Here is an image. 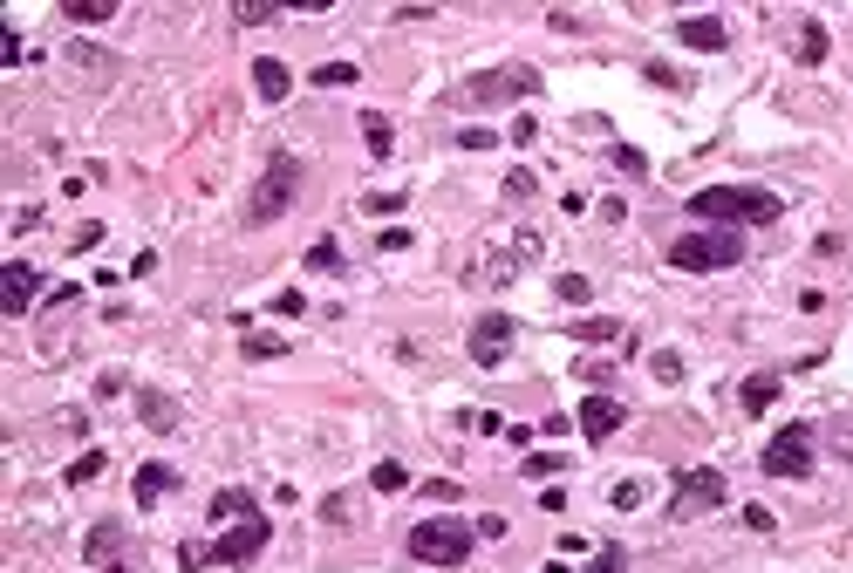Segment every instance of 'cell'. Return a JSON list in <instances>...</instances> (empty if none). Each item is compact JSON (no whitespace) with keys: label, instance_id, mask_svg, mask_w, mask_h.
<instances>
[{"label":"cell","instance_id":"cell-1","mask_svg":"<svg viewBox=\"0 0 853 573\" xmlns=\"http://www.w3.org/2000/svg\"><path fill=\"white\" fill-rule=\"evenodd\" d=\"M785 212L778 191H758V185H710V191H690V219L703 226H772Z\"/></svg>","mask_w":853,"mask_h":573},{"label":"cell","instance_id":"cell-2","mask_svg":"<svg viewBox=\"0 0 853 573\" xmlns=\"http://www.w3.org/2000/svg\"><path fill=\"white\" fill-rule=\"evenodd\" d=\"M737 260H744V232H731V226L669 239V267L676 273H724V267H737Z\"/></svg>","mask_w":853,"mask_h":573},{"label":"cell","instance_id":"cell-3","mask_svg":"<svg viewBox=\"0 0 853 573\" xmlns=\"http://www.w3.org/2000/svg\"><path fill=\"white\" fill-rule=\"evenodd\" d=\"M471 546H478V526H465V519H417L410 526V560H424V567H465Z\"/></svg>","mask_w":853,"mask_h":573},{"label":"cell","instance_id":"cell-4","mask_svg":"<svg viewBox=\"0 0 853 573\" xmlns=\"http://www.w3.org/2000/svg\"><path fill=\"white\" fill-rule=\"evenodd\" d=\"M294 198H301V157L273 151V164L260 171V185H253V198H246V226H273Z\"/></svg>","mask_w":853,"mask_h":573},{"label":"cell","instance_id":"cell-5","mask_svg":"<svg viewBox=\"0 0 853 573\" xmlns=\"http://www.w3.org/2000/svg\"><path fill=\"white\" fill-rule=\"evenodd\" d=\"M540 76L533 69H485V76H471L465 89H451L444 103L451 110H499V103H519V96H533Z\"/></svg>","mask_w":853,"mask_h":573},{"label":"cell","instance_id":"cell-6","mask_svg":"<svg viewBox=\"0 0 853 573\" xmlns=\"http://www.w3.org/2000/svg\"><path fill=\"white\" fill-rule=\"evenodd\" d=\"M731 498V478L717 464H683L676 485H669V519H697V512H717Z\"/></svg>","mask_w":853,"mask_h":573},{"label":"cell","instance_id":"cell-7","mask_svg":"<svg viewBox=\"0 0 853 573\" xmlns=\"http://www.w3.org/2000/svg\"><path fill=\"white\" fill-rule=\"evenodd\" d=\"M267 539H273V519L253 512V519H239V526H226V533L212 539L205 560H212V567H253V560L267 553Z\"/></svg>","mask_w":853,"mask_h":573},{"label":"cell","instance_id":"cell-8","mask_svg":"<svg viewBox=\"0 0 853 573\" xmlns=\"http://www.w3.org/2000/svg\"><path fill=\"white\" fill-rule=\"evenodd\" d=\"M758 464H765V478H806L813 471V423H785Z\"/></svg>","mask_w":853,"mask_h":573},{"label":"cell","instance_id":"cell-9","mask_svg":"<svg viewBox=\"0 0 853 573\" xmlns=\"http://www.w3.org/2000/svg\"><path fill=\"white\" fill-rule=\"evenodd\" d=\"M512 335H519V328H512V314H499V307H492V314H478V321H471V362H478V369H499L505 355H512Z\"/></svg>","mask_w":853,"mask_h":573},{"label":"cell","instance_id":"cell-10","mask_svg":"<svg viewBox=\"0 0 853 573\" xmlns=\"http://www.w3.org/2000/svg\"><path fill=\"white\" fill-rule=\"evenodd\" d=\"M35 294H41V273L28 267V260H7V267H0V314H7V321H21V314L35 307Z\"/></svg>","mask_w":853,"mask_h":573},{"label":"cell","instance_id":"cell-11","mask_svg":"<svg viewBox=\"0 0 853 573\" xmlns=\"http://www.w3.org/2000/svg\"><path fill=\"white\" fill-rule=\"evenodd\" d=\"M574 423H581V437H587V444H608L621 423H628V403H621V396H601V389H594V396L581 403V417H574Z\"/></svg>","mask_w":853,"mask_h":573},{"label":"cell","instance_id":"cell-12","mask_svg":"<svg viewBox=\"0 0 853 573\" xmlns=\"http://www.w3.org/2000/svg\"><path fill=\"white\" fill-rule=\"evenodd\" d=\"M676 41L697 48V55H717V48L731 41V21H724V14H683V21H676Z\"/></svg>","mask_w":853,"mask_h":573},{"label":"cell","instance_id":"cell-13","mask_svg":"<svg viewBox=\"0 0 853 573\" xmlns=\"http://www.w3.org/2000/svg\"><path fill=\"white\" fill-rule=\"evenodd\" d=\"M178 485V471L171 464H137V478H130V498H137V512H151L157 498Z\"/></svg>","mask_w":853,"mask_h":573},{"label":"cell","instance_id":"cell-14","mask_svg":"<svg viewBox=\"0 0 853 573\" xmlns=\"http://www.w3.org/2000/svg\"><path fill=\"white\" fill-rule=\"evenodd\" d=\"M253 89H260V103H280V96L294 89V76H287V62H273V55H260V62H253Z\"/></svg>","mask_w":853,"mask_h":573},{"label":"cell","instance_id":"cell-15","mask_svg":"<svg viewBox=\"0 0 853 573\" xmlns=\"http://www.w3.org/2000/svg\"><path fill=\"white\" fill-rule=\"evenodd\" d=\"M737 403H744L751 417H765V410L778 403V376H772V369H758V376H744V389H737Z\"/></svg>","mask_w":853,"mask_h":573},{"label":"cell","instance_id":"cell-16","mask_svg":"<svg viewBox=\"0 0 853 573\" xmlns=\"http://www.w3.org/2000/svg\"><path fill=\"white\" fill-rule=\"evenodd\" d=\"M137 417H144V430H171L178 423V403L164 389H137Z\"/></svg>","mask_w":853,"mask_h":573},{"label":"cell","instance_id":"cell-17","mask_svg":"<svg viewBox=\"0 0 853 573\" xmlns=\"http://www.w3.org/2000/svg\"><path fill=\"white\" fill-rule=\"evenodd\" d=\"M62 21L69 28H103V21H117V0H62Z\"/></svg>","mask_w":853,"mask_h":573},{"label":"cell","instance_id":"cell-18","mask_svg":"<svg viewBox=\"0 0 853 573\" xmlns=\"http://www.w3.org/2000/svg\"><path fill=\"white\" fill-rule=\"evenodd\" d=\"M123 546V526L117 519H103V526H89V539H82V553H89V567H103V560H117Z\"/></svg>","mask_w":853,"mask_h":573},{"label":"cell","instance_id":"cell-19","mask_svg":"<svg viewBox=\"0 0 853 573\" xmlns=\"http://www.w3.org/2000/svg\"><path fill=\"white\" fill-rule=\"evenodd\" d=\"M253 512H260V505H253V492H212V519H219V526H239V519H253Z\"/></svg>","mask_w":853,"mask_h":573},{"label":"cell","instance_id":"cell-20","mask_svg":"<svg viewBox=\"0 0 853 573\" xmlns=\"http://www.w3.org/2000/svg\"><path fill=\"white\" fill-rule=\"evenodd\" d=\"M792 55L813 69V62H826V28L819 21H799V41H792Z\"/></svg>","mask_w":853,"mask_h":573},{"label":"cell","instance_id":"cell-21","mask_svg":"<svg viewBox=\"0 0 853 573\" xmlns=\"http://www.w3.org/2000/svg\"><path fill=\"white\" fill-rule=\"evenodd\" d=\"M362 137H369V157H389V151H396V130H389V116H376V110L362 116Z\"/></svg>","mask_w":853,"mask_h":573},{"label":"cell","instance_id":"cell-22","mask_svg":"<svg viewBox=\"0 0 853 573\" xmlns=\"http://www.w3.org/2000/svg\"><path fill=\"white\" fill-rule=\"evenodd\" d=\"M369 485H376V492H383V498H389V492H410V471H403V464H396V458H383V464H376V471H369Z\"/></svg>","mask_w":853,"mask_h":573},{"label":"cell","instance_id":"cell-23","mask_svg":"<svg viewBox=\"0 0 853 573\" xmlns=\"http://www.w3.org/2000/svg\"><path fill=\"white\" fill-rule=\"evenodd\" d=\"M567 335H574V342H621V321H594V314H587V321H574Z\"/></svg>","mask_w":853,"mask_h":573},{"label":"cell","instance_id":"cell-24","mask_svg":"<svg viewBox=\"0 0 853 573\" xmlns=\"http://www.w3.org/2000/svg\"><path fill=\"white\" fill-rule=\"evenodd\" d=\"M308 82H314V89H349V82H355V62H321Z\"/></svg>","mask_w":853,"mask_h":573},{"label":"cell","instance_id":"cell-25","mask_svg":"<svg viewBox=\"0 0 853 573\" xmlns=\"http://www.w3.org/2000/svg\"><path fill=\"white\" fill-rule=\"evenodd\" d=\"M239 355H246V362H273V355H287V342H280V335H246Z\"/></svg>","mask_w":853,"mask_h":573},{"label":"cell","instance_id":"cell-26","mask_svg":"<svg viewBox=\"0 0 853 573\" xmlns=\"http://www.w3.org/2000/svg\"><path fill=\"white\" fill-rule=\"evenodd\" d=\"M233 21H239V28H260V21H280V7H273V0H239Z\"/></svg>","mask_w":853,"mask_h":573},{"label":"cell","instance_id":"cell-27","mask_svg":"<svg viewBox=\"0 0 853 573\" xmlns=\"http://www.w3.org/2000/svg\"><path fill=\"white\" fill-rule=\"evenodd\" d=\"M308 267L314 273H342V246H335V239H314V246H308Z\"/></svg>","mask_w":853,"mask_h":573},{"label":"cell","instance_id":"cell-28","mask_svg":"<svg viewBox=\"0 0 853 573\" xmlns=\"http://www.w3.org/2000/svg\"><path fill=\"white\" fill-rule=\"evenodd\" d=\"M103 464H110L103 451H82V458L69 464V485H96V478H103Z\"/></svg>","mask_w":853,"mask_h":573},{"label":"cell","instance_id":"cell-29","mask_svg":"<svg viewBox=\"0 0 853 573\" xmlns=\"http://www.w3.org/2000/svg\"><path fill=\"white\" fill-rule=\"evenodd\" d=\"M560 464H567V458H560V451H533V458L519 464V471H526V478H553V471H560Z\"/></svg>","mask_w":853,"mask_h":573},{"label":"cell","instance_id":"cell-30","mask_svg":"<svg viewBox=\"0 0 853 573\" xmlns=\"http://www.w3.org/2000/svg\"><path fill=\"white\" fill-rule=\"evenodd\" d=\"M560 301H594V287H587V273H560Z\"/></svg>","mask_w":853,"mask_h":573},{"label":"cell","instance_id":"cell-31","mask_svg":"<svg viewBox=\"0 0 853 573\" xmlns=\"http://www.w3.org/2000/svg\"><path fill=\"white\" fill-rule=\"evenodd\" d=\"M273 314H280V321H294V314H308V294H294V287H287V294H273Z\"/></svg>","mask_w":853,"mask_h":573},{"label":"cell","instance_id":"cell-32","mask_svg":"<svg viewBox=\"0 0 853 573\" xmlns=\"http://www.w3.org/2000/svg\"><path fill=\"white\" fill-rule=\"evenodd\" d=\"M642 498H649V485H642V478H621V485H615V505H621V512H635Z\"/></svg>","mask_w":853,"mask_h":573},{"label":"cell","instance_id":"cell-33","mask_svg":"<svg viewBox=\"0 0 853 573\" xmlns=\"http://www.w3.org/2000/svg\"><path fill=\"white\" fill-rule=\"evenodd\" d=\"M615 164L628 171V178H642V171H649V157L635 151V144H615Z\"/></svg>","mask_w":853,"mask_h":573},{"label":"cell","instance_id":"cell-34","mask_svg":"<svg viewBox=\"0 0 853 573\" xmlns=\"http://www.w3.org/2000/svg\"><path fill=\"white\" fill-rule=\"evenodd\" d=\"M505 144H519V151H526V144H540V123H533V116H519V123L505 130Z\"/></svg>","mask_w":853,"mask_h":573},{"label":"cell","instance_id":"cell-35","mask_svg":"<svg viewBox=\"0 0 853 573\" xmlns=\"http://www.w3.org/2000/svg\"><path fill=\"white\" fill-rule=\"evenodd\" d=\"M656 382H683V355H676V348H662L656 355Z\"/></svg>","mask_w":853,"mask_h":573},{"label":"cell","instance_id":"cell-36","mask_svg":"<svg viewBox=\"0 0 853 573\" xmlns=\"http://www.w3.org/2000/svg\"><path fill=\"white\" fill-rule=\"evenodd\" d=\"M628 567V553H621V546H601V553H594V567L587 573H621Z\"/></svg>","mask_w":853,"mask_h":573},{"label":"cell","instance_id":"cell-37","mask_svg":"<svg viewBox=\"0 0 853 573\" xmlns=\"http://www.w3.org/2000/svg\"><path fill=\"white\" fill-rule=\"evenodd\" d=\"M403 198H410V191H369L362 205H369V212H403Z\"/></svg>","mask_w":853,"mask_h":573},{"label":"cell","instance_id":"cell-38","mask_svg":"<svg viewBox=\"0 0 853 573\" xmlns=\"http://www.w3.org/2000/svg\"><path fill=\"white\" fill-rule=\"evenodd\" d=\"M833 451H840V458L853 464V410H847V417H840V423H833Z\"/></svg>","mask_w":853,"mask_h":573},{"label":"cell","instance_id":"cell-39","mask_svg":"<svg viewBox=\"0 0 853 573\" xmlns=\"http://www.w3.org/2000/svg\"><path fill=\"white\" fill-rule=\"evenodd\" d=\"M424 498H437V505H458V478H430Z\"/></svg>","mask_w":853,"mask_h":573},{"label":"cell","instance_id":"cell-40","mask_svg":"<svg viewBox=\"0 0 853 573\" xmlns=\"http://www.w3.org/2000/svg\"><path fill=\"white\" fill-rule=\"evenodd\" d=\"M321 519H328V526H349V498H342V492L321 498Z\"/></svg>","mask_w":853,"mask_h":573},{"label":"cell","instance_id":"cell-41","mask_svg":"<svg viewBox=\"0 0 853 573\" xmlns=\"http://www.w3.org/2000/svg\"><path fill=\"white\" fill-rule=\"evenodd\" d=\"M533 191H540L533 185V171H512V178H505V198H533Z\"/></svg>","mask_w":853,"mask_h":573},{"label":"cell","instance_id":"cell-42","mask_svg":"<svg viewBox=\"0 0 853 573\" xmlns=\"http://www.w3.org/2000/svg\"><path fill=\"white\" fill-rule=\"evenodd\" d=\"M96 246H103V226H76V246L69 253H96Z\"/></svg>","mask_w":853,"mask_h":573},{"label":"cell","instance_id":"cell-43","mask_svg":"<svg viewBox=\"0 0 853 573\" xmlns=\"http://www.w3.org/2000/svg\"><path fill=\"white\" fill-rule=\"evenodd\" d=\"M744 526H751V533H772L778 519H772V512H765V505H744Z\"/></svg>","mask_w":853,"mask_h":573},{"label":"cell","instance_id":"cell-44","mask_svg":"<svg viewBox=\"0 0 853 573\" xmlns=\"http://www.w3.org/2000/svg\"><path fill=\"white\" fill-rule=\"evenodd\" d=\"M649 82H662V89H690V76H676V69H662V62H649Z\"/></svg>","mask_w":853,"mask_h":573},{"label":"cell","instance_id":"cell-45","mask_svg":"<svg viewBox=\"0 0 853 573\" xmlns=\"http://www.w3.org/2000/svg\"><path fill=\"white\" fill-rule=\"evenodd\" d=\"M69 55H76L82 69H110V55H103V48H82V41H76V48H69Z\"/></svg>","mask_w":853,"mask_h":573},{"label":"cell","instance_id":"cell-46","mask_svg":"<svg viewBox=\"0 0 853 573\" xmlns=\"http://www.w3.org/2000/svg\"><path fill=\"white\" fill-rule=\"evenodd\" d=\"M458 144H465V151H492L499 137H492V130H458Z\"/></svg>","mask_w":853,"mask_h":573},{"label":"cell","instance_id":"cell-47","mask_svg":"<svg viewBox=\"0 0 853 573\" xmlns=\"http://www.w3.org/2000/svg\"><path fill=\"white\" fill-rule=\"evenodd\" d=\"M376 246H383V253H403V246H417V239H410V232H403V226H389L383 239H376Z\"/></svg>","mask_w":853,"mask_h":573},{"label":"cell","instance_id":"cell-48","mask_svg":"<svg viewBox=\"0 0 853 573\" xmlns=\"http://www.w3.org/2000/svg\"><path fill=\"white\" fill-rule=\"evenodd\" d=\"M471 526H478V539H505V519H499V512H485V519H471Z\"/></svg>","mask_w":853,"mask_h":573},{"label":"cell","instance_id":"cell-49","mask_svg":"<svg viewBox=\"0 0 853 573\" xmlns=\"http://www.w3.org/2000/svg\"><path fill=\"white\" fill-rule=\"evenodd\" d=\"M540 573H567V560H546V567H540Z\"/></svg>","mask_w":853,"mask_h":573}]
</instances>
